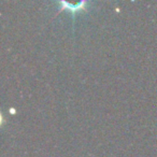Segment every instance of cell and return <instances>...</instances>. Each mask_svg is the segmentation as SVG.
<instances>
[{
	"mask_svg": "<svg viewBox=\"0 0 157 157\" xmlns=\"http://www.w3.org/2000/svg\"><path fill=\"white\" fill-rule=\"evenodd\" d=\"M59 6H61V10H69V11L72 12H78L81 10H85V7H87L88 2L86 1H81L78 5H71V3H68L66 1H60L58 2Z\"/></svg>",
	"mask_w": 157,
	"mask_h": 157,
	"instance_id": "1",
	"label": "cell"
}]
</instances>
